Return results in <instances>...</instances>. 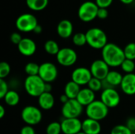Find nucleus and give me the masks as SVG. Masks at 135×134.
I'll list each match as a JSON object with an SVG mask.
<instances>
[{
	"label": "nucleus",
	"instance_id": "obj_3",
	"mask_svg": "<svg viewBox=\"0 0 135 134\" xmlns=\"http://www.w3.org/2000/svg\"><path fill=\"white\" fill-rule=\"evenodd\" d=\"M24 86L26 92L32 97H39L44 92L45 82L39 75L28 76L24 82Z\"/></svg>",
	"mask_w": 135,
	"mask_h": 134
},
{
	"label": "nucleus",
	"instance_id": "obj_12",
	"mask_svg": "<svg viewBox=\"0 0 135 134\" xmlns=\"http://www.w3.org/2000/svg\"><path fill=\"white\" fill-rule=\"evenodd\" d=\"M93 77L100 79L101 81L104 80L110 72L108 65L103 59H97L93 62L89 68Z\"/></svg>",
	"mask_w": 135,
	"mask_h": 134
},
{
	"label": "nucleus",
	"instance_id": "obj_13",
	"mask_svg": "<svg viewBox=\"0 0 135 134\" xmlns=\"http://www.w3.org/2000/svg\"><path fill=\"white\" fill-rule=\"evenodd\" d=\"M93 75L89 69L86 67H78L71 73V81L80 86L88 85Z\"/></svg>",
	"mask_w": 135,
	"mask_h": 134
},
{
	"label": "nucleus",
	"instance_id": "obj_32",
	"mask_svg": "<svg viewBox=\"0 0 135 134\" xmlns=\"http://www.w3.org/2000/svg\"><path fill=\"white\" fill-rule=\"evenodd\" d=\"M110 134H133V133L126 125H117L112 129Z\"/></svg>",
	"mask_w": 135,
	"mask_h": 134
},
{
	"label": "nucleus",
	"instance_id": "obj_36",
	"mask_svg": "<svg viewBox=\"0 0 135 134\" xmlns=\"http://www.w3.org/2000/svg\"><path fill=\"white\" fill-rule=\"evenodd\" d=\"M22 39L23 38L21 37V34L18 32H13L10 35V41L16 45H18L20 43V42L22 40Z\"/></svg>",
	"mask_w": 135,
	"mask_h": 134
},
{
	"label": "nucleus",
	"instance_id": "obj_38",
	"mask_svg": "<svg viewBox=\"0 0 135 134\" xmlns=\"http://www.w3.org/2000/svg\"><path fill=\"white\" fill-rule=\"evenodd\" d=\"M20 134H36V131L32 126H25L21 128Z\"/></svg>",
	"mask_w": 135,
	"mask_h": 134
},
{
	"label": "nucleus",
	"instance_id": "obj_19",
	"mask_svg": "<svg viewBox=\"0 0 135 134\" xmlns=\"http://www.w3.org/2000/svg\"><path fill=\"white\" fill-rule=\"evenodd\" d=\"M96 96L95 92H93L91 89L89 88H85L81 89L80 92L78 93V96L77 97V100L83 106V107H87L90 103H92L93 101H95Z\"/></svg>",
	"mask_w": 135,
	"mask_h": 134
},
{
	"label": "nucleus",
	"instance_id": "obj_41",
	"mask_svg": "<svg viewBox=\"0 0 135 134\" xmlns=\"http://www.w3.org/2000/svg\"><path fill=\"white\" fill-rule=\"evenodd\" d=\"M52 90V86L51 83H45V87H44V92H51Z\"/></svg>",
	"mask_w": 135,
	"mask_h": 134
},
{
	"label": "nucleus",
	"instance_id": "obj_21",
	"mask_svg": "<svg viewBox=\"0 0 135 134\" xmlns=\"http://www.w3.org/2000/svg\"><path fill=\"white\" fill-rule=\"evenodd\" d=\"M81 86L74 82L73 81H68L64 88V94L67 96V97L70 100H74L77 99L78 93L81 91Z\"/></svg>",
	"mask_w": 135,
	"mask_h": 134
},
{
	"label": "nucleus",
	"instance_id": "obj_6",
	"mask_svg": "<svg viewBox=\"0 0 135 134\" xmlns=\"http://www.w3.org/2000/svg\"><path fill=\"white\" fill-rule=\"evenodd\" d=\"M21 119L28 126H36L39 124L43 118L41 111L35 106H26L21 111Z\"/></svg>",
	"mask_w": 135,
	"mask_h": 134
},
{
	"label": "nucleus",
	"instance_id": "obj_46",
	"mask_svg": "<svg viewBox=\"0 0 135 134\" xmlns=\"http://www.w3.org/2000/svg\"><path fill=\"white\" fill-rule=\"evenodd\" d=\"M133 134H135V133H133Z\"/></svg>",
	"mask_w": 135,
	"mask_h": 134
},
{
	"label": "nucleus",
	"instance_id": "obj_22",
	"mask_svg": "<svg viewBox=\"0 0 135 134\" xmlns=\"http://www.w3.org/2000/svg\"><path fill=\"white\" fill-rule=\"evenodd\" d=\"M123 76L119 72H118L116 70H110V72L108 73L105 80L108 82V84L112 88H115L119 85L120 86L122 81H123Z\"/></svg>",
	"mask_w": 135,
	"mask_h": 134
},
{
	"label": "nucleus",
	"instance_id": "obj_40",
	"mask_svg": "<svg viewBox=\"0 0 135 134\" xmlns=\"http://www.w3.org/2000/svg\"><path fill=\"white\" fill-rule=\"evenodd\" d=\"M59 100H60V102H61L62 104H64V103H67V102L70 100V99L67 97V96H66L65 94H62V95H61V96H60V98H59Z\"/></svg>",
	"mask_w": 135,
	"mask_h": 134
},
{
	"label": "nucleus",
	"instance_id": "obj_39",
	"mask_svg": "<svg viewBox=\"0 0 135 134\" xmlns=\"http://www.w3.org/2000/svg\"><path fill=\"white\" fill-rule=\"evenodd\" d=\"M108 17V9L105 8H99L97 12V18L104 20L106 19Z\"/></svg>",
	"mask_w": 135,
	"mask_h": 134
},
{
	"label": "nucleus",
	"instance_id": "obj_24",
	"mask_svg": "<svg viewBox=\"0 0 135 134\" xmlns=\"http://www.w3.org/2000/svg\"><path fill=\"white\" fill-rule=\"evenodd\" d=\"M27 6L33 11L44 9L48 5V0H25Z\"/></svg>",
	"mask_w": 135,
	"mask_h": 134
},
{
	"label": "nucleus",
	"instance_id": "obj_30",
	"mask_svg": "<svg viewBox=\"0 0 135 134\" xmlns=\"http://www.w3.org/2000/svg\"><path fill=\"white\" fill-rule=\"evenodd\" d=\"M125 58L131 60L135 59V43H130L123 49Z\"/></svg>",
	"mask_w": 135,
	"mask_h": 134
},
{
	"label": "nucleus",
	"instance_id": "obj_18",
	"mask_svg": "<svg viewBox=\"0 0 135 134\" xmlns=\"http://www.w3.org/2000/svg\"><path fill=\"white\" fill-rule=\"evenodd\" d=\"M82 132L86 134H100L101 125L100 122L87 118L82 122Z\"/></svg>",
	"mask_w": 135,
	"mask_h": 134
},
{
	"label": "nucleus",
	"instance_id": "obj_9",
	"mask_svg": "<svg viewBox=\"0 0 135 134\" xmlns=\"http://www.w3.org/2000/svg\"><path fill=\"white\" fill-rule=\"evenodd\" d=\"M57 62L59 65L69 67L74 65L78 60V54L76 51L70 47L61 48L56 55Z\"/></svg>",
	"mask_w": 135,
	"mask_h": 134
},
{
	"label": "nucleus",
	"instance_id": "obj_29",
	"mask_svg": "<svg viewBox=\"0 0 135 134\" xmlns=\"http://www.w3.org/2000/svg\"><path fill=\"white\" fill-rule=\"evenodd\" d=\"M62 132V126L61 123L58 122H52L46 128V133L47 134H60Z\"/></svg>",
	"mask_w": 135,
	"mask_h": 134
},
{
	"label": "nucleus",
	"instance_id": "obj_31",
	"mask_svg": "<svg viewBox=\"0 0 135 134\" xmlns=\"http://www.w3.org/2000/svg\"><path fill=\"white\" fill-rule=\"evenodd\" d=\"M88 88L91 89L93 92H97L103 89V85H102V81L95 77H93L90 81L88 84Z\"/></svg>",
	"mask_w": 135,
	"mask_h": 134
},
{
	"label": "nucleus",
	"instance_id": "obj_42",
	"mask_svg": "<svg viewBox=\"0 0 135 134\" xmlns=\"http://www.w3.org/2000/svg\"><path fill=\"white\" fill-rule=\"evenodd\" d=\"M42 31H43V28H42L41 25L38 24V25L35 28V29H34L33 32H35L36 34H40V33L42 32Z\"/></svg>",
	"mask_w": 135,
	"mask_h": 134
},
{
	"label": "nucleus",
	"instance_id": "obj_4",
	"mask_svg": "<svg viewBox=\"0 0 135 134\" xmlns=\"http://www.w3.org/2000/svg\"><path fill=\"white\" fill-rule=\"evenodd\" d=\"M109 112V108L101 101L95 100L85 107V115L87 118L96 121L104 119Z\"/></svg>",
	"mask_w": 135,
	"mask_h": 134
},
{
	"label": "nucleus",
	"instance_id": "obj_2",
	"mask_svg": "<svg viewBox=\"0 0 135 134\" xmlns=\"http://www.w3.org/2000/svg\"><path fill=\"white\" fill-rule=\"evenodd\" d=\"M87 43L93 49L102 50L108 44V36L100 28H91L86 32Z\"/></svg>",
	"mask_w": 135,
	"mask_h": 134
},
{
	"label": "nucleus",
	"instance_id": "obj_23",
	"mask_svg": "<svg viewBox=\"0 0 135 134\" xmlns=\"http://www.w3.org/2000/svg\"><path fill=\"white\" fill-rule=\"evenodd\" d=\"M3 100L8 106L14 107L19 103L20 96L17 91H15L14 89H11L6 93V95L5 96Z\"/></svg>",
	"mask_w": 135,
	"mask_h": 134
},
{
	"label": "nucleus",
	"instance_id": "obj_43",
	"mask_svg": "<svg viewBox=\"0 0 135 134\" xmlns=\"http://www.w3.org/2000/svg\"><path fill=\"white\" fill-rule=\"evenodd\" d=\"M5 114H6V109L2 105H1L0 106V118H2Z\"/></svg>",
	"mask_w": 135,
	"mask_h": 134
},
{
	"label": "nucleus",
	"instance_id": "obj_20",
	"mask_svg": "<svg viewBox=\"0 0 135 134\" xmlns=\"http://www.w3.org/2000/svg\"><path fill=\"white\" fill-rule=\"evenodd\" d=\"M39 107L44 111H49L55 105V98L51 92H44L38 97Z\"/></svg>",
	"mask_w": 135,
	"mask_h": 134
},
{
	"label": "nucleus",
	"instance_id": "obj_34",
	"mask_svg": "<svg viewBox=\"0 0 135 134\" xmlns=\"http://www.w3.org/2000/svg\"><path fill=\"white\" fill-rule=\"evenodd\" d=\"M9 91L8 83L4 79H0V98L3 99Z\"/></svg>",
	"mask_w": 135,
	"mask_h": 134
},
{
	"label": "nucleus",
	"instance_id": "obj_45",
	"mask_svg": "<svg viewBox=\"0 0 135 134\" xmlns=\"http://www.w3.org/2000/svg\"><path fill=\"white\" fill-rule=\"evenodd\" d=\"M78 134H86V133H85L84 132H82V131H81V132H80L79 133H78Z\"/></svg>",
	"mask_w": 135,
	"mask_h": 134
},
{
	"label": "nucleus",
	"instance_id": "obj_11",
	"mask_svg": "<svg viewBox=\"0 0 135 134\" xmlns=\"http://www.w3.org/2000/svg\"><path fill=\"white\" fill-rule=\"evenodd\" d=\"M120 95L114 88L104 89L101 92L100 100L108 107H116L120 103Z\"/></svg>",
	"mask_w": 135,
	"mask_h": 134
},
{
	"label": "nucleus",
	"instance_id": "obj_28",
	"mask_svg": "<svg viewBox=\"0 0 135 134\" xmlns=\"http://www.w3.org/2000/svg\"><path fill=\"white\" fill-rule=\"evenodd\" d=\"M120 67H121L122 70L126 73V74H127V73H133L135 70L134 61L125 58V60L123 62V63H122Z\"/></svg>",
	"mask_w": 135,
	"mask_h": 134
},
{
	"label": "nucleus",
	"instance_id": "obj_35",
	"mask_svg": "<svg viewBox=\"0 0 135 134\" xmlns=\"http://www.w3.org/2000/svg\"><path fill=\"white\" fill-rule=\"evenodd\" d=\"M113 0H96V4L99 8H105L108 9L112 4Z\"/></svg>",
	"mask_w": 135,
	"mask_h": 134
},
{
	"label": "nucleus",
	"instance_id": "obj_44",
	"mask_svg": "<svg viewBox=\"0 0 135 134\" xmlns=\"http://www.w3.org/2000/svg\"><path fill=\"white\" fill-rule=\"evenodd\" d=\"M134 0H120V2H122L124 4H131Z\"/></svg>",
	"mask_w": 135,
	"mask_h": 134
},
{
	"label": "nucleus",
	"instance_id": "obj_7",
	"mask_svg": "<svg viewBox=\"0 0 135 134\" xmlns=\"http://www.w3.org/2000/svg\"><path fill=\"white\" fill-rule=\"evenodd\" d=\"M16 28L22 32H33L35 28L39 24L36 17L32 13H23L16 20Z\"/></svg>",
	"mask_w": 135,
	"mask_h": 134
},
{
	"label": "nucleus",
	"instance_id": "obj_8",
	"mask_svg": "<svg viewBox=\"0 0 135 134\" xmlns=\"http://www.w3.org/2000/svg\"><path fill=\"white\" fill-rule=\"evenodd\" d=\"M83 112V106L76 100H70L62 104L61 113L64 118H78Z\"/></svg>",
	"mask_w": 135,
	"mask_h": 134
},
{
	"label": "nucleus",
	"instance_id": "obj_25",
	"mask_svg": "<svg viewBox=\"0 0 135 134\" xmlns=\"http://www.w3.org/2000/svg\"><path fill=\"white\" fill-rule=\"evenodd\" d=\"M44 47L45 51L51 55H57V54L60 51L58 43L53 39L47 40L44 43Z\"/></svg>",
	"mask_w": 135,
	"mask_h": 134
},
{
	"label": "nucleus",
	"instance_id": "obj_26",
	"mask_svg": "<svg viewBox=\"0 0 135 134\" xmlns=\"http://www.w3.org/2000/svg\"><path fill=\"white\" fill-rule=\"evenodd\" d=\"M40 65L36 62H28L25 66V72L28 76H36L39 74Z\"/></svg>",
	"mask_w": 135,
	"mask_h": 134
},
{
	"label": "nucleus",
	"instance_id": "obj_14",
	"mask_svg": "<svg viewBox=\"0 0 135 134\" xmlns=\"http://www.w3.org/2000/svg\"><path fill=\"white\" fill-rule=\"evenodd\" d=\"M60 123L64 134H78L82 131V122L79 118H64Z\"/></svg>",
	"mask_w": 135,
	"mask_h": 134
},
{
	"label": "nucleus",
	"instance_id": "obj_17",
	"mask_svg": "<svg viewBox=\"0 0 135 134\" xmlns=\"http://www.w3.org/2000/svg\"><path fill=\"white\" fill-rule=\"evenodd\" d=\"M73 24L67 19H63L59 21L57 25V33L62 39H68L73 34Z\"/></svg>",
	"mask_w": 135,
	"mask_h": 134
},
{
	"label": "nucleus",
	"instance_id": "obj_1",
	"mask_svg": "<svg viewBox=\"0 0 135 134\" xmlns=\"http://www.w3.org/2000/svg\"><path fill=\"white\" fill-rule=\"evenodd\" d=\"M102 59L108 65L109 67L121 66L123 62L125 60V54L123 49L113 43H108V44L101 50Z\"/></svg>",
	"mask_w": 135,
	"mask_h": 134
},
{
	"label": "nucleus",
	"instance_id": "obj_33",
	"mask_svg": "<svg viewBox=\"0 0 135 134\" xmlns=\"http://www.w3.org/2000/svg\"><path fill=\"white\" fill-rule=\"evenodd\" d=\"M10 66L6 62L0 63V79H5L10 73Z\"/></svg>",
	"mask_w": 135,
	"mask_h": 134
},
{
	"label": "nucleus",
	"instance_id": "obj_15",
	"mask_svg": "<svg viewBox=\"0 0 135 134\" xmlns=\"http://www.w3.org/2000/svg\"><path fill=\"white\" fill-rule=\"evenodd\" d=\"M17 49L22 55L29 57L35 54L36 51V44L30 38H23L17 45Z\"/></svg>",
	"mask_w": 135,
	"mask_h": 134
},
{
	"label": "nucleus",
	"instance_id": "obj_27",
	"mask_svg": "<svg viewBox=\"0 0 135 134\" xmlns=\"http://www.w3.org/2000/svg\"><path fill=\"white\" fill-rule=\"evenodd\" d=\"M73 43L78 47H82L87 43V39L85 33L83 32H78L74 35L72 39Z\"/></svg>",
	"mask_w": 135,
	"mask_h": 134
},
{
	"label": "nucleus",
	"instance_id": "obj_5",
	"mask_svg": "<svg viewBox=\"0 0 135 134\" xmlns=\"http://www.w3.org/2000/svg\"><path fill=\"white\" fill-rule=\"evenodd\" d=\"M98 9L99 7L96 2L92 1H86L81 3L80 6L78 11V15L81 21L84 22H89L97 17Z\"/></svg>",
	"mask_w": 135,
	"mask_h": 134
},
{
	"label": "nucleus",
	"instance_id": "obj_16",
	"mask_svg": "<svg viewBox=\"0 0 135 134\" xmlns=\"http://www.w3.org/2000/svg\"><path fill=\"white\" fill-rule=\"evenodd\" d=\"M120 88L126 95H135V73L125 74L123 77Z\"/></svg>",
	"mask_w": 135,
	"mask_h": 134
},
{
	"label": "nucleus",
	"instance_id": "obj_37",
	"mask_svg": "<svg viewBox=\"0 0 135 134\" xmlns=\"http://www.w3.org/2000/svg\"><path fill=\"white\" fill-rule=\"evenodd\" d=\"M126 126L132 133H135V117L129 118L127 120Z\"/></svg>",
	"mask_w": 135,
	"mask_h": 134
},
{
	"label": "nucleus",
	"instance_id": "obj_10",
	"mask_svg": "<svg viewBox=\"0 0 135 134\" xmlns=\"http://www.w3.org/2000/svg\"><path fill=\"white\" fill-rule=\"evenodd\" d=\"M38 75L45 83H51L55 81L58 77L57 66L52 62H44L40 65Z\"/></svg>",
	"mask_w": 135,
	"mask_h": 134
}]
</instances>
